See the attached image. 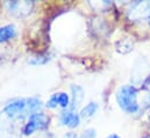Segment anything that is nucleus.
Wrapping results in <instances>:
<instances>
[{"mask_svg": "<svg viewBox=\"0 0 150 138\" xmlns=\"http://www.w3.org/2000/svg\"><path fill=\"white\" fill-rule=\"evenodd\" d=\"M61 123L68 128H77L80 123V116L78 114H76L74 110L69 109V110H65V111H62L61 114Z\"/></svg>", "mask_w": 150, "mask_h": 138, "instance_id": "nucleus-7", "label": "nucleus"}, {"mask_svg": "<svg viewBox=\"0 0 150 138\" xmlns=\"http://www.w3.org/2000/svg\"><path fill=\"white\" fill-rule=\"evenodd\" d=\"M6 7L8 12L15 16H26L32 12L34 7V2L33 1H8L6 2Z\"/></svg>", "mask_w": 150, "mask_h": 138, "instance_id": "nucleus-5", "label": "nucleus"}, {"mask_svg": "<svg viewBox=\"0 0 150 138\" xmlns=\"http://www.w3.org/2000/svg\"><path fill=\"white\" fill-rule=\"evenodd\" d=\"M107 138H120V137H119L116 134H112V135H110V136H108Z\"/></svg>", "mask_w": 150, "mask_h": 138, "instance_id": "nucleus-13", "label": "nucleus"}, {"mask_svg": "<svg viewBox=\"0 0 150 138\" xmlns=\"http://www.w3.org/2000/svg\"><path fill=\"white\" fill-rule=\"evenodd\" d=\"M143 138H150V136H146V137H143Z\"/></svg>", "mask_w": 150, "mask_h": 138, "instance_id": "nucleus-14", "label": "nucleus"}, {"mask_svg": "<svg viewBox=\"0 0 150 138\" xmlns=\"http://www.w3.org/2000/svg\"><path fill=\"white\" fill-rule=\"evenodd\" d=\"M26 100H27V108H28L29 115L41 113L40 110L42 108V102H41L40 99H38V98H29V99H26Z\"/></svg>", "mask_w": 150, "mask_h": 138, "instance_id": "nucleus-11", "label": "nucleus"}, {"mask_svg": "<svg viewBox=\"0 0 150 138\" xmlns=\"http://www.w3.org/2000/svg\"><path fill=\"white\" fill-rule=\"evenodd\" d=\"M49 127V117L43 113H36L29 116L28 122L23 127V135L30 136L36 131H44Z\"/></svg>", "mask_w": 150, "mask_h": 138, "instance_id": "nucleus-2", "label": "nucleus"}, {"mask_svg": "<svg viewBox=\"0 0 150 138\" xmlns=\"http://www.w3.org/2000/svg\"><path fill=\"white\" fill-rule=\"evenodd\" d=\"M71 100H70V109L75 111L76 109L81 104L84 100V89L78 86V85H72L71 86Z\"/></svg>", "mask_w": 150, "mask_h": 138, "instance_id": "nucleus-8", "label": "nucleus"}, {"mask_svg": "<svg viewBox=\"0 0 150 138\" xmlns=\"http://www.w3.org/2000/svg\"><path fill=\"white\" fill-rule=\"evenodd\" d=\"M98 109H99V104H97V102H88L80 110L79 116H80V118L88 120V118H91L92 116H94L97 114Z\"/></svg>", "mask_w": 150, "mask_h": 138, "instance_id": "nucleus-10", "label": "nucleus"}, {"mask_svg": "<svg viewBox=\"0 0 150 138\" xmlns=\"http://www.w3.org/2000/svg\"><path fill=\"white\" fill-rule=\"evenodd\" d=\"M97 137V132H96V130L94 129H87V130H85L84 132H81L78 138H96Z\"/></svg>", "mask_w": 150, "mask_h": 138, "instance_id": "nucleus-12", "label": "nucleus"}, {"mask_svg": "<svg viewBox=\"0 0 150 138\" xmlns=\"http://www.w3.org/2000/svg\"><path fill=\"white\" fill-rule=\"evenodd\" d=\"M127 14L133 21H148L150 25V1H136L132 4Z\"/></svg>", "mask_w": 150, "mask_h": 138, "instance_id": "nucleus-3", "label": "nucleus"}, {"mask_svg": "<svg viewBox=\"0 0 150 138\" xmlns=\"http://www.w3.org/2000/svg\"><path fill=\"white\" fill-rule=\"evenodd\" d=\"M16 36V27L14 25H6L0 27V43L7 42Z\"/></svg>", "mask_w": 150, "mask_h": 138, "instance_id": "nucleus-9", "label": "nucleus"}, {"mask_svg": "<svg viewBox=\"0 0 150 138\" xmlns=\"http://www.w3.org/2000/svg\"><path fill=\"white\" fill-rule=\"evenodd\" d=\"M137 89L133 85H123L121 86L116 94V102L119 107L127 114H135L140 110V104L137 100Z\"/></svg>", "mask_w": 150, "mask_h": 138, "instance_id": "nucleus-1", "label": "nucleus"}, {"mask_svg": "<svg viewBox=\"0 0 150 138\" xmlns=\"http://www.w3.org/2000/svg\"><path fill=\"white\" fill-rule=\"evenodd\" d=\"M4 113L14 120L23 118L27 114H29L27 108V100L26 99H16L9 104H7L4 108Z\"/></svg>", "mask_w": 150, "mask_h": 138, "instance_id": "nucleus-4", "label": "nucleus"}, {"mask_svg": "<svg viewBox=\"0 0 150 138\" xmlns=\"http://www.w3.org/2000/svg\"><path fill=\"white\" fill-rule=\"evenodd\" d=\"M45 106L48 108H56L58 106L62 108H68L70 107V98L67 93H56L50 96Z\"/></svg>", "mask_w": 150, "mask_h": 138, "instance_id": "nucleus-6", "label": "nucleus"}]
</instances>
